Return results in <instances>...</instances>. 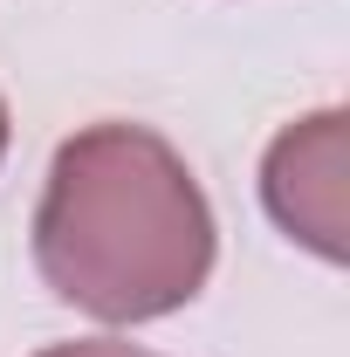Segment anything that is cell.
I'll list each match as a JSON object with an SVG mask.
<instances>
[{
  "instance_id": "obj_4",
  "label": "cell",
  "mask_w": 350,
  "mask_h": 357,
  "mask_svg": "<svg viewBox=\"0 0 350 357\" xmlns=\"http://www.w3.org/2000/svg\"><path fill=\"white\" fill-rule=\"evenodd\" d=\"M0 151H7V103H0Z\"/></svg>"
},
{
  "instance_id": "obj_1",
  "label": "cell",
  "mask_w": 350,
  "mask_h": 357,
  "mask_svg": "<svg viewBox=\"0 0 350 357\" xmlns=\"http://www.w3.org/2000/svg\"><path fill=\"white\" fill-rule=\"evenodd\" d=\"M35 268L62 303L103 323L172 316L213 275L206 192L158 131L89 124L48 165Z\"/></svg>"
},
{
  "instance_id": "obj_2",
  "label": "cell",
  "mask_w": 350,
  "mask_h": 357,
  "mask_svg": "<svg viewBox=\"0 0 350 357\" xmlns=\"http://www.w3.org/2000/svg\"><path fill=\"white\" fill-rule=\"evenodd\" d=\"M268 213L309 241L323 261H344V110H316L268 151Z\"/></svg>"
},
{
  "instance_id": "obj_3",
  "label": "cell",
  "mask_w": 350,
  "mask_h": 357,
  "mask_svg": "<svg viewBox=\"0 0 350 357\" xmlns=\"http://www.w3.org/2000/svg\"><path fill=\"white\" fill-rule=\"evenodd\" d=\"M42 357H151V351H137V344H110V337H83V344H55V351Z\"/></svg>"
}]
</instances>
